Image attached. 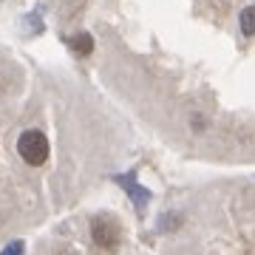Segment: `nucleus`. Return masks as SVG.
Listing matches in <instances>:
<instances>
[{
  "instance_id": "f257e3e1",
  "label": "nucleus",
  "mask_w": 255,
  "mask_h": 255,
  "mask_svg": "<svg viewBox=\"0 0 255 255\" xmlns=\"http://www.w3.org/2000/svg\"><path fill=\"white\" fill-rule=\"evenodd\" d=\"M17 150H20V156H23V162H28L31 167L46 164V159H48V139H46V133H43V130H26V133H20Z\"/></svg>"
},
{
  "instance_id": "f03ea898",
  "label": "nucleus",
  "mask_w": 255,
  "mask_h": 255,
  "mask_svg": "<svg viewBox=\"0 0 255 255\" xmlns=\"http://www.w3.org/2000/svg\"><path fill=\"white\" fill-rule=\"evenodd\" d=\"M91 236L97 241V247H102L105 253H117L119 250V238H122L119 236V227L111 219H105V216H97L91 221Z\"/></svg>"
},
{
  "instance_id": "7ed1b4c3",
  "label": "nucleus",
  "mask_w": 255,
  "mask_h": 255,
  "mask_svg": "<svg viewBox=\"0 0 255 255\" xmlns=\"http://www.w3.org/2000/svg\"><path fill=\"white\" fill-rule=\"evenodd\" d=\"M117 184H122V187H125L128 196H130V201H133L139 210H145V207H147V201H150V193H147L145 187L136 182V173H130V176H117Z\"/></svg>"
},
{
  "instance_id": "20e7f679",
  "label": "nucleus",
  "mask_w": 255,
  "mask_h": 255,
  "mask_svg": "<svg viewBox=\"0 0 255 255\" xmlns=\"http://www.w3.org/2000/svg\"><path fill=\"white\" fill-rule=\"evenodd\" d=\"M65 46L71 48V51H74L77 57H88V54L94 51V37L82 31V34H74V37H68V40H65Z\"/></svg>"
},
{
  "instance_id": "39448f33",
  "label": "nucleus",
  "mask_w": 255,
  "mask_h": 255,
  "mask_svg": "<svg viewBox=\"0 0 255 255\" xmlns=\"http://www.w3.org/2000/svg\"><path fill=\"white\" fill-rule=\"evenodd\" d=\"M238 26H241V31H244L247 37L255 34V6H247L244 11H241V17H238Z\"/></svg>"
},
{
  "instance_id": "423d86ee",
  "label": "nucleus",
  "mask_w": 255,
  "mask_h": 255,
  "mask_svg": "<svg viewBox=\"0 0 255 255\" xmlns=\"http://www.w3.org/2000/svg\"><path fill=\"white\" fill-rule=\"evenodd\" d=\"M23 253H26V244H23V241H11V244L3 247L0 255H23Z\"/></svg>"
}]
</instances>
